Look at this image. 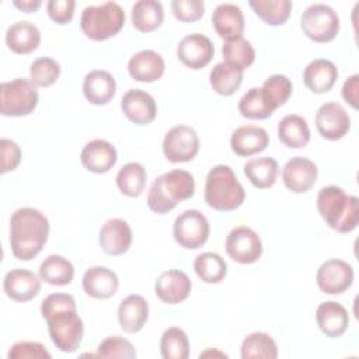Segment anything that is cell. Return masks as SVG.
Masks as SVG:
<instances>
[{"label": "cell", "mask_w": 359, "mask_h": 359, "mask_svg": "<svg viewBox=\"0 0 359 359\" xmlns=\"http://www.w3.org/2000/svg\"><path fill=\"white\" fill-rule=\"evenodd\" d=\"M41 314L48 323L53 345L66 353L77 351L83 341L84 324L77 313L76 300L67 293H50L41 303Z\"/></svg>", "instance_id": "6da1fadb"}, {"label": "cell", "mask_w": 359, "mask_h": 359, "mask_svg": "<svg viewBox=\"0 0 359 359\" xmlns=\"http://www.w3.org/2000/svg\"><path fill=\"white\" fill-rule=\"evenodd\" d=\"M49 236L46 216L35 208H18L10 217V247L14 258L31 261L43 248Z\"/></svg>", "instance_id": "7a4b0ae2"}, {"label": "cell", "mask_w": 359, "mask_h": 359, "mask_svg": "<svg viewBox=\"0 0 359 359\" xmlns=\"http://www.w3.org/2000/svg\"><path fill=\"white\" fill-rule=\"evenodd\" d=\"M317 210L327 226L338 233H351L358 227L359 199L341 187H323L317 195Z\"/></svg>", "instance_id": "3957f363"}, {"label": "cell", "mask_w": 359, "mask_h": 359, "mask_svg": "<svg viewBox=\"0 0 359 359\" xmlns=\"http://www.w3.org/2000/svg\"><path fill=\"white\" fill-rule=\"evenodd\" d=\"M195 194V181L191 172L185 170H171L158 175L147 192V206L157 215L171 212L178 202L192 198Z\"/></svg>", "instance_id": "277c9868"}, {"label": "cell", "mask_w": 359, "mask_h": 359, "mask_svg": "<svg viewBox=\"0 0 359 359\" xmlns=\"http://www.w3.org/2000/svg\"><path fill=\"white\" fill-rule=\"evenodd\" d=\"M245 191L231 167L217 164L209 170L205 181V202L215 210L231 212L243 205Z\"/></svg>", "instance_id": "5b68a950"}, {"label": "cell", "mask_w": 359, "mask_h": 359, "mask_svg": "<svg viewBox=\"0 0 359 359\" xmlns=\"http://www.w3.org/2000/svg\"><path fill=\"white\" fill-rule=\"evenodd\" d=\"M125 24V11L115 1L87 6L80 17L83 34L93 41H105L115 36Z\"/></svg>", "instance_id": "8992f818"}, {"label": "cell", "mask_w": 359, "mask_h": 359, "mask_svg": "<svg viewBox=\"0 0 359 359\" xmlns=\"http://www.w3.org/2000/svg\"><path fill=\"white\" fill-rule=\"evenodd\" d=\"M39 101L36 86L24 77L0 84V112L4 116H27Z\"/></svg>", "instance_id": "52a82bcc"}, {"label": "cell", "mask_w": 359, "mask_h": 359, "mask_svg": "<svg viewBox=\"0 0 359 359\" xmlns=\"http://www.w3.org/2000/svg\"><path fill=\"white\" fill-rule=\"evenodd\" d=\"M300 28L314 42H330L339 32V17L332 7L324 3H314L302 13Z\"/></svg>", "instance_id": "ba28073f"}, {"label": "cell", "mask_w": 359, "mask_h": 359, "mask_svg": "<svg viewBox=\"0 0 359 359\" xmlns=\"http://www.w3.org/2000/svg\"><path fill=\"white\" fill-rule=\"evenodd\" d=\"M209 233L210 226L206 216L196 209H187L174 220V238L185 250L201 248L208 241Z\"/></svg>", "instance_id": "9c48e42d"}, {"label": "cell", "mask_w": 359, "mask_h": 359, "mask_svg": "<svg viewBox=\"0 0 359 359\" xmlns=\"http://www.w3.org/2000/svg\"><path fill=\"white\" fill-rule=\"evenodd\" d=\"M199 151V136L188 125H175L164 136L163 153L171 163H187Z\"/></svg>", "instance_id": "30bf717a"}, {"label": "cell", "mask_w": 359, "mask_h": 359, "mask_svg": "<svg viewBox=\"0 0 359 359\" xmlns=\"http://www.w3.org/2000/svg\"><path fill=\"white\" fill-rule=\"evenodd\" d=\"M226 252L234 262L254 264L262 255L261 237L251 227H234L226 237Z\"/></svg>", "instance_id": "8fae6325"}, {"label": "cell", "mask_w": 359, "mask_h": 359, "mask_svg": "<svg viewBox=\"0 0 359 359\" xmlns=\"http://www.w3.org/2000/svg\"><path fill=\"white\" fill-rule=\"evenodd\" d=\"M353 268L346 261L332 258L320 265L316 273L318 289L327 294H341L353 283Z\"/></svg>", "instance_id": "7c38bea8"}, {"label": "cell", "mask_w": 359, "mask_h": 359, "mask_svg": "<svg viewBox=\"0 0 359 359\" xmlns=\"http://www.w3.org/2000/svg\"><path fill=\"white\" fill-rule=\"evenodd\" d=\"M316 128L327 140H339L351 129V118L338 102H325L316 112Z\"/></svg>", "instance_id": "4fadbf2b"}, {"label": "cell", "mask_w": 359, "mask_h": 359, "mask_svg": "<svg viewBox=\"0 0 359 359\" xmlns=\"http://www.w3.org/2000/svg\"><path fill=\"white\" fill-rule=\"evenodd\" d=\"M213 55L215 46L212 41L206 35L198 32L185 35L177 46L180 62L192 70H199L208 66L213 59Z\"/></svg>", "instance_id": "5bb4252c"}, {"label": "cell", "mask_w": 359, "mask_h": 359, "mask_svg": "<svg viewBox=\"0 0 359 359\" xmlns=\"http://www.w3.org/2000/svg\"><path fill=\"white\" fill-rule=\"evenodd\" d=\"M318 177V168L310 158L292 157L282 168V181L285 187L294 194L310 191Z\"/></svg>", "instance_id": "9a60e30c"}, {"label": "cell", "mask_w": 359, "mask_h": 359, "mask_svg": "<svg viewBox=\"0 0 359 359\" xmlns=\"http://www.w3.org/2000/svg\"><path fill=\"white\" fill-rule=\"evenodd\" d=\"M192 289L189 276L180 269H168L158 275L154 282L156 296L167 304H177L184 302Z\"/></svg>", "instance_id": "2e32d148"}, {"label": "cell", "mask_w": 359, "mask_h": 359, "mask_svg": "<svg viewBox=\"0 0 359 359\" xmlns=\"http://www.w3.org/2000/svg\"><path fill=\"white\" fill-rule=\"evenodd\" d=\"M121 109L135 125H149L157 116L154 98L140 88H130L123 94L121 100Z\"/></svg>", "instance_id": "e0dca14e"}, {"label": "cell", "mask_w": 359, "mask_h": 359, "mask_svg": "<svg viewBox=\"0 0 359 359\" xmlns=\"http://www.w3.org/2000/svg\"><path fill=\"white\" fill-rule=\"evenodd\" d=\"M132 229L123 219L114 217L107 220L100 230L98 243L107 255H122L132 244Z\"/></svg>", "instance_id": "ac0fdd59"}, {"label": "cell", "mask_w": 359, "mask_h": 359, "mask_svg": "<svg viewBox=\"0 0 359 359\" xmlns=\"http://www.w3.org/2000/svg\"><path fill=\"white\" fill-rule=\"evenodd\" d=\"M3 289L14 302H29L41 292V278L28 269L14 268L6 273Z\"/></svg>", "instance_id": "d6986e66"}, {"label": "cell", "mask_w": 359, "mask_h": 359, "mask_svg": "<svg viewBox=\"0 0 359 359\" xmlns=\"http://www.w3.org/2000/svg\"><path fill=\"white\" fill-rule=\"evenodd\" d=\"M116 149L104 139H94L86 143L80 153V161L83 167L94 174L108 172L116 163Z\"/></svg>", "instance_id": "ffe728a7"}, {"label": "cell", "mask_w": 359, "mask_h": 359, "mask_svg": "<svg viewBox=\"0 0 359 359\" xmlns=\"http://www.w3.org/2000/svg\"><path fill=\"white\" fill-rule=\"evenodd\" d=\"M269 144L268 132L258 125H243L233 130L230 147L240 157H248L261 153Z\"/></svg>", "instance_id": "44dd1931"}, {"label": "cell", "mask_w": 359, "mask_h": 359, "mask_svg": "<svg viewBox=\"0 0 359 359\" xmlns=\"http://www.w3.org/2000/svg\"><path fill=\"white\" fill-rule=\"evenodd\" d=\"M165 70L164 59L160 53L151 49H144L135 53L128 62L130 77L142 83H153L163 77Z\"/></svg>", "instance_id": "7402d4cb"}, {"label": "cell", "mask_w": 359, "mask_h": 359, "mask_svg": "<svg viewBox=\"0 0 359 359\" xmlns=\"http://www.w3.org/2000/svg\"><path fill=\"white\" fill-rule=\"evenodd\" d=\"M83 290L93 299H109L119 287L118 275L107 266L88 268L81 279Z\"/></svg>", "instance_id": "603a6c76"}, {"label": "cell", "mask_w": 359, "mask_h": 359, "mask_svg": "<svg viewBox=\"0 0 359 359\" xmlns=\"http://www.w3.org/2000/svg\"><path fill=\"white\" fill-rule=\"evenodd\" d=\"M316 321L325 337L337 338L348 330L349 314L341 303L328 300L318 304L316 310Z\"/></svg>", "instance_id": "cb8c5ba5"}, {"label": "cell", "mask_w": 359, "mask_h": 359, "mask_svg": "<svg viewBox=\"0 0 359 359\" xmlns=\"http://www.w3.org/2000/svg\"><path fill=\"white\" fill-rule=\"evenodd\" d=\"M149 318V304L140 294L126 296L118 307V323L123 332H139Z\"/></svg>", "instance_id": "d4e9b609"}, {"label": "cell", "mask_w": 359, "mask_h": 359, "mask_svg": "<svg viewBox=\"0 0 359 359\" xmlns=\"http://www.w3.org/2000/svg\"><path fill=\"white\" fill-rule=\"evenodd\" d=\"M212 24L216 34L223 39L243 36L245 20L241 8L233 3H222L216 6L212 14Z\"/></svg>", "instance_id": "484cf974"}, {"label": "cell", "mask_w": 359, "mask_h": 359, "mask_svg": "<svg viewBox=\"0 0 359 359\" xmlns=\"http://www.w3.org/2000/svg\"><path fill=\"white\" fill-rule=\"evenodd\" d=\"M116 93V81L107 70H91L84 76L83 94L93 105L108 104Z\"/></svg>", "instance_id": "4316f807"}, {"label": "cell", "mask_w": 359, "mask_h": 359, "mask_svg": "<svg viewBox=\"0 0 359 359\" xmlns=\"http://www.w3.org/2000/svg\"><path fill=\"white\" fill-rule=\"evenodd\" d=\"M338 79L337 66L328 59L311 60L303 72L304 86L314 94L328 93Z\"/></svg>", "instance_id": "83f0119b"}, {"label": "cell", "mask_w": 359, "mask_h": 359, "mask_svg": "<svg viewBox=\"0 0 359 359\" xmlns=\"http://www.w3.org/2000/svg\"><path fill=\"white\" fill-rule=\"evenodd\" d=\"M41 43L38 27L29 21H17L6 31V45L17 55H28Z\"/></svg>", "instance_id": "f1b7e54d"}, {"label": "cell", "mask_w": 359, "mask_h": 359, "mask_svg": "<svg viewBox=\"0 0 359 359\" xmlns=\"http://www.w3.org/2000/svg\"><path fill=\"white\" fill-rule=\"evenodd\" d=\"M280 143L290 149H302L310 142V129L306 119L297 114L283 116L278 123Z\"/></svg>", "instance_id": "f546056e"}, {"label": "cell", "mask_w": 359, "mask_h": 359, "mask_svg": "<svg viewBox=\"0 0 359 359\" xmlns=\"http://www.w3.org/2000/svg\"><path fill=\"white\" fill-rule=\"evenodd\" d=\"M130 20L140 32L156 31L164 21L163 4L157 0H139L132 6Z\"/></svg>", "instance_id": "4dcf8cb0"}, {"label": "cell", "mask_w": 359, "mask_h": 359, "mask_svg": "<svg viewBox=\"0 0 359 359\" xmlns=\"http://www.w3.org/2000/svg\"><path fill=\"white\" fill-rule=\"evenodd\" d=\"M38 275L41 280L49 285L65 286L73 280L74 266L67 258L57 254H52L42 261L38 269Z\"/></svg>", "instance_id": "1f68e13d"}, {"label": "cell", "mask_w": 359, "mask_h": 359, "mask_svg": "<svg viewBox=\"0 0 359 359\" xmlns=\"http://www.w3.org/2000/svg\"><path fill=\"white\" fill-rule=\"evenodd\" d=\"M278 172V161L272 157H257L244 164L245 177L258 189L271 188L276 182Z\"/></svg>", "instance_id": "d6a6232c"}, {"label": "cell", "mask_w": 359, "mask_h": 359, "mask_svg": "<svg viewBox=\"0 0 359 359\" xmlns=\"http://www.w3.org/2000/svg\"><path fill=\"white\" fill-rule=\"evenodd\" d=\"M146 180V168L136 161H130L122 165L115 178L118 189L129 198H139L143 194Z\"/></svg>", "instance_id": "836d02e7"}, {"label": "cell", "mask_w": 359, "mask_h": 359, "mask_svg": "<svg viewBox=\"0 0 359 359\" xmlns=\"http://www.w3.org/2000/svg\"><path fill=\"white\" fill-rule=\"evenodd\" d=\"M243 70L226 63L220 62L213 66L209 74V81L213 88L220 95L230 97L233 95L243 83Z\"/></svg>", "instance_id": "e575fe53"}, {"label": "cell", "mask_w": 359, "mask_h": 359, "mask_svg": "<svg viewBox=\"0 0 359 359\" xmlns=\"http://www.w3.org/2000/svg\"><path fill=\"white\" fill-rule=\"evenodd\" d=\"M194 271L205 283H220L227 275V264L217 252L206 251L195 257Z\"/></svg>", "instance_id": "d590c367"}, {"label": "cell", "mask_w": 359, "mask_h": 359, "mask_svg": "<svg viewBox=\"0 0 359 359\" xmlns=\"http://www.w3.org/2000/svg\"><path fill=\"white\" fill-rule=\"evenodd\" d=\"M240 355L243 359H276L278 345L269 334L252 332L243 339Z\"/></svg>", "instance_id": "8d00e7d4"}, {"label": "cell", "mask_w": 359, "mask_h": 359, "mask_svg": "<svg viewBox=\"0 0 359 359\" xmlns=\"http://www.w3.org/2000/svg\"><path fill=\"white\" fill-rule=\"evenodd\" d=\"M222 55H223V62L240 69L245 70L250 67L254 60H255V49L251 45L250 41H247L243 36L231 38L224 41L222 46Z\"/></svg>", "instance_id": "74e56055"}, {"label": "cell", "mask_w": 359, "mask_h": 359, "mask_svg": "<svg viewBox=\"0 0 359 359\" xmlns=\"http://www.w3.org/2000/svg\"><path fill=\"white\" fill-rule=\"evenodd\" d=\"M250 7L268 25H283L292 11L290 0H251Z\"/></svg>", "instance_id": "f35d334b"}, {"label": "cell", "mask_w": 359, "mask_h": 359, "mask_svg": "<svg viewBox=\"0 0 359 359\" xmlns=\"http://www.w3.org/2000/svg\"><path fill=\"white\" fill-rule=\"evenodd\" d=\"M238 112L247 119H268L275 108L268 102L261 87H252L240 98Z\"/></svg>", "instance_id": "ab89813d"}, {"label": "cell", "mask_w": 359, "mask_h": 359, "mask_svg": "<svg viewBox=\"0 0 359 359\" xmlns=\"http://www.w3.org/2000/svg\"><path fill=\"white\" fill-rule=\"evenodd\" d=\"M160 353L164 359H187L189 356V339L180 327L167 328L160 339Z\"/></svg>", "instance_id": "60d3db41"}, {"label": "cell", "mask_w": 359, "mask_h": 359, "mask_svg": "<svg viewBox=\"0 0 359 359\" xmlns=\"http://www.w3.org/2000/svg\"><path fill=\"white\" fill-rule=\"evenodd\" d=\"M261 90L268 102L276 109L287 102L292 95L293 86L290 79L285 74H272L264 81Z\"/></svg>", "instance_id": "b9f144b4"}, {"label": "cell", "mask_w": 359, "mask_h": 359, "mask_svg": "<svg viewBox=\"0 0 359 359\" xmlns=\"http://www.w3.org/2000/svg\"><path fill=\"white\" fill-rule=\"evenodd\" d=\"M60 76V65L52 57H38L29 66V80L36 87H49Z\"/></svg>", "instance_id": "7bdbcfd3"}, {"label": "cell", "mask_w": 359, "mask_h": 359, "mask_svg": "<svg viewBox=\"0 0 359 359\" xmlns=\"http://www.w3.org/2000/svg\"><path fill=\"white\" fill-rule=\"evenodd\" d=\"M97 356L135 359L136 351L129 339L119 337V335H112V337H107L104 341L100 342V345L97 348Z\"/></svg>", "instance_id": "ee69618b"}, {"label": "cell", "mask_w": 359, "mask_h": 359, "mask_svg": "<svg viewBox=\"0 0 359 359\" xmlns=\"http://www.w3.org/2000/svg\"><path fill=\"white\" fill-rule=\"evenodd\" d=\"M171 11L182 22H195L202 18L205 3L202 0H172Z\"/></svg>", "instance_id": "f6af8a7d"}, {"label": "cell", "mask_w": 359, "mask_h": 359, "mask_svg": "<svg viewBox=\"0 0 359 359\" xmlns=\"http://www.w3.org/2000/svg\"><path fill=\"white\" fill-rule=\"evenodd\" d=\"M50 356L52 355L49 353V351L41 342L35 341H18L10 348L7 353L8 359H49Z\"/></svg>", "instance_id": "bcb514c9"}, {"label": "cell", "mask_w": 359, "mask_h": 359, "mask_svg": "<svg viewBox=\"0 0 359 359\" xmlns=\"http://www.w3.org/2000/svg\"><path fill=\"white\" fill-rule=\"evenodd\" d=\"M74 0H49L46 4L48 15L59 25L69 24L74 15Z\"/></svg>", "instance_id": "7dc6e473"}, {"label": "cell", "mask_w": 359, "mask_h": 359, "mask_svg": "<svg viewBox=\"0 0 359 359\" xmlns=\"http://www.w3.org/2000/svg\"><path fill=\"white\" fill-rule=\"evenodd\" d=\"M0 151H1V174L14 171L21 161L20 146L14 140L3 137L0 140Z\"/></svg>", "instance_id": "c3c4849f"}, {"label": "cell", "mask_w": 359, "mask_h": 359, "mask_svg": "<svg viewBox=\"0 0 359 359\" xmlns=\"http://www.w3.org/2000/svg\"><path fill=\"white\" fill-rule=\"evenodd\" d=\"M359 74H353L348 77L342 86V98L353 108L358 109L359 101Z\"/></svg>", "instance_id": "681fc988"}, {"label": "cell", "mask_w": 359, "mask_h": 359, "mask_svg": "<svg viewBox=\"0 0 359 359\" xmlns=\"http://www.w3.org/2000/svg\"><path fill=\"white\" fill-rule=\"evenodd\" d=\"M13 4L24 13H32V11H36L41 7L42 1L41 0H22V1L21 0H14Z\"/></svg>", "instance_id": "f907efd6"}, {"label": "cell", "mask_w": 359, "mask_h": 359, "mask_svg": "<svg viewBox=\"0 0 359 359\" xmlns=\"http://www.w3.org/2000/svg\"><path fill=\"white\" fill-rule=\"evenodd\" d=\"M199 356H201V358H206V356H222V358H227V355H226V353L219 352V351H212V349L202 352Z\"/></svg>", "instance_id": "816d5d0a"}]
</instances>
